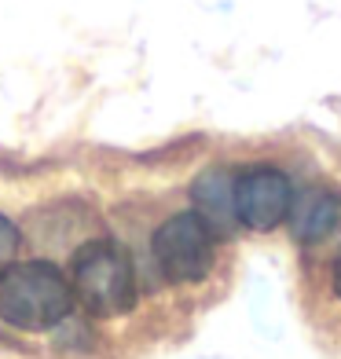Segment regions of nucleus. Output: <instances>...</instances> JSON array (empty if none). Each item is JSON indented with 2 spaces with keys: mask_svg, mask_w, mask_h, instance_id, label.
I'll return each instance as SVG.
<instances>
[{
  "mask_svg": "<svg viewBox=\"0 0 341 359\" xmlns=\"http://www.w3.org/2000/svg\"><path fill=\"white\" fill-rule=\"evenodd\" d=\"M74 308L70 279L52 260H26L0 279V319L15 330H52Z\"/></svg>",
  "mask_w": 341,
  "mask_h": 359,
  "instance_id": "1",
  "label": "nucleus"
},
{
  "mask_svg": "<svg viewBox=\"0 0 341 359\" xmlns=\"http://www.w3.org/2000/svg\"><path fill=\"white\" fill-rule=\"evenodd\" d=\"M70 290L92 316H121L136 304L133 260L114 242H85L70 260Z\"/></svg>",
  "mask_w": 341,
  "mask_h": 359,
  "instance_id": "2",
  "label": "nucleus"
},
{
  "mask_svg": "<svg viewBox=\"0 0 341 359\" xmlns=\"http://www.w3.org/2000/svg\"><path fill=\"white\" fill-rule=\"evenodd\" d=\"M151 250L161 275L176 286L187 283H202L209 271H213L217 260V235L209 231V224L194 213H173L166 224L154 231Z\"/></svg>",
  "mask_w": 341,
  "mask_h": 359,
  "instance_id": "3",
  "label": "nucleus"
},
{
  "mask_svg": "<svg viewBox=\"0 0 341 359\" xmlns=\"http://www.w3.org/2000/svg\"><path fill=\"white\" fill-rule=\"evenodd\" d=\"M232 205H235V220L242 227H250V231H275L283 220H290L294 184L275 165L242 169L232 184Z\"/></svg>",
  "mask_w": 341,
  "mask_h": 359,
  "instance_id": "4",
  "label": "nucleus"
},
{
  "mask_svg": "<svg viewBox=\"0 0 341 359\" xmlns=\"http://www.w3.org/2000/svg\"><path fill=\"white\" fill-rule=\"evenodd\" d=\"M232 184H235V176L213 169V172H202L199 180H194V187H191L194 213L209 224V231H213V235H224L227 227H232V220H235Z\"/></svg>",
  "mask_w": 341,
  "mask_h": 359,
  "instance_id": "5",
  "label": "nucleus"
},
{
  "mask_svg": "<svg viewBox=\"0 0 341 359\" xmlns=\"http://www.w3.org/2000/svg\"><path fill=\"white\" fill-rule=\"evenodd\" d=\"M341 220V202L330 191H308L301 202H294L290 209V227H294L297 242L312 246V242H323Z\"/></svg>",
  "mask_w": 341,
  "mask_h": 359,
  "instance_id": "6",
  "label": "nucleus"
},
{
  "mask_svg": "<svg viewBox=\"0 0 341 359\" xmlns=\"http://www.w3.org/2000/svg\"><path fill=\"white\" fill-rule=\"evenodd\" d=\"M15 253H19V227L0 217V279L15 268Z\"/></svg>",
  "mask_w": 341,
  "mask_h": 359,
  "instance_id": "7",
  "label": "nucleus"
},
{
  "mask_svg": "<svg viewBox=\"0 0 341 359\" xmlns=\"http://www.w3.org/2000/svg\"><path fill=\"white\" fill-rule=\"evenodd\" d=\"M330 279H334V293L341 297V257L334 260V275H330Z\"/></svg>",
  "mask_w": 341,
  "mask_h": 359,
  "instance_id": "8",
  "label": "nucleus"
}]
</instances>
